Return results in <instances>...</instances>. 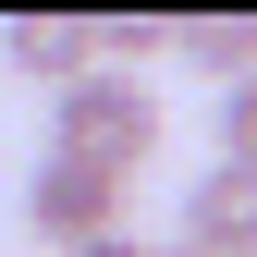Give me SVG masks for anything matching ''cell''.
I'll return each mask as SVG.
<instances>
[{"mask_svg":"<svg viewBox=\"0 0 257 257\" xmlns=\"http://www.w3.org/2000/svg\"><path fill=\"white\" fill-rule=\"evenodd\" d=\"M49 159L61 172H98V184H135L159 159V98L135 74H74L49 98Z\"/></svg>","mask_w":257,"mask_h":257,"instance_id":"6da1fadb","label":"cell"},{"mask_svg":"<svg viewBox=\"0 0 257 257\" xmlns=\"http://www.w3.org/2000/svg\"><path fill=\"white\" fill-rule=\"evenodd\" d=\"M25 245H49V257H74V245H98V233H122V184H98V172H61V159H37V184H25Z\"/></svg>","mask_w":257,"mask_h":257,"instance_id":"7a4b0ae2","label":"cell"},{"mask_svg":"<svg viewBox=\"0 0 257 257\" xmlns=\"http://www.w3.org/2000/svg\"><path fill=\"white\" fill-rule=\"evenodd\" d=\"M0 61L37 86V98H61L74 74H98V13H13L0 25Z\"/></svg>","mask_w":257,"mask_h":257,"instance_id":"3957f363","label":"cell"},{"mask_svg":"<svg viewBox=\"0 0 257 257\" xmlns=\"http://www.w3.org/2000/svg\"><path fill=\"white\" fill-rule=\"evenodd\" d=\"M172 257H257V172H208L184 184V245Z\"/></svg>","mask_w":257,"mask_h":257,"instance_id":"277c9868","label":"cell"},{"mask_svg":"<svg viewBox=\"0 0 257 257\" xmlns=\"http://www.w3.org/2000/svg\"><path fill=\"white\" fill-rule=\"evenodd\" d=\"M159 49L196 61L208 86H233V74H257V13H172V25H159Z\"/></svg>","mask_w":257,"mask_h":257,"instance_id":"5b68a950","label":"cell"},{"mask_svg":"<svg viewBox=\"0 0 257 257\" xmlns=\"http://www.w3.org/2000/svg\"><path fill=\"white\" fill-rule=\"evenodd\" d=\"M208 135H220V172H257V74H233L208 98Z\"/></svg>","mask_w":257,"mask_h":257,"instance_id":"8992f818","label":"cell"},{"mask_svg":"<svg viewBox=\"0 0 257 257\" xmlns=\"http://www.w3.org/2000/svg\"><path fill=\"white\" fill-rule=\"evenodd\" d=\"M74 257H147V245L135 233H98V245H74Z\"/></svg>","mask_w":257,"mask_h":257,"instance_id":"52a82bcc","label":"cell"}]
</instances>
